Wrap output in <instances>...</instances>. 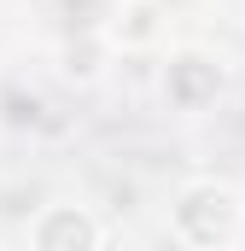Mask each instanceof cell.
Segmentation results:
<instances>
[{
	"instance_id": "cell-1",
	"label": "cell",
	"mask_w": 245,
	"mask_h": 251,
	"mask_svg": "<svg viewBox=\"0 0 245 251\" xmlns=\"http://www.w3.org/2000/svg\"><path fill=\"white\" fill-rule=\"evenodd\" d=\"M170 234L181 246H198V251H216V246H234L245 234V199L240 187L216 181V176H198L175 193L170 204Z\"/></svg>"
},
{
	"instance_id": "cell-5",
	"label": "cell",
	"mask_w": 245,
	"mask_h": 251,
	"mask_svg": "<svg viewBox=\"0 0 245 251\" xmlns=\"http://www.w3.org/2000/svg\"><path fill=\"white\" fill-rule=\"evenodd\" d=\"M99 59H105V35H99V29H76V41L64 47V76H70V82H94V76L105 70Z\"/></svg>"
},
{
	"instance_id": "cell-2",
	"label": "cell",
	"mask_w": 245,
	"mask_h": 251,
	"mask_svg": "<svg viewBox=\"0 0 245 251\" xmlns=\"http://www.w3.org/2000/svg\"><path fill=\"white\" fill-rule=\"evenodd\" d=\"M222 88H228V76H222V59H216V53H204V47L170 53V64H164V100H170L175 111H204V105H216Z\"/></svg>"
},
{
	"instance_id": "cell-4",
	"label": "cell",
	"mask_w": 245,
	"mask_h": 251,
	"mask_svg": "<svg viewBox=\"0 0 245 251\" xmlns=\"http://www.w3.org/2000/svg\"><path fill=\"white\" fill-rule=\"evenodd\" d=\"M105 41H122V47H146V41H158V6H152V0H128V6H117Z\"/></svg>"
},
{
	"instance_id": "cell-3",
	"label": "cell",
	"mask_w": 245,
	"mask_h": 251,
	"mask_svg": "<svg viewBox=\"0 0 245 251\" xmlns=\"http://www.w3.org/2000/svg\"><path fill=\"white\" fill-rule=\"evenodd\" d=\"M29 246H41V251H94V246H105V222L88 216L82 204H47L29 222Z\"/></svg>"
}]
</instances>
